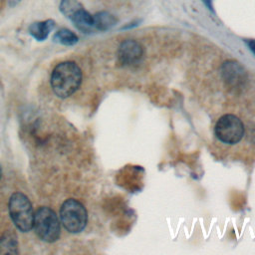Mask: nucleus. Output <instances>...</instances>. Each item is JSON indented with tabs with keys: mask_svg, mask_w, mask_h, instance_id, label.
Segmentation results:
<instances>
[{
	"mask_svg": "<svg viewBox=\"0 0 255 255\" xmlns=\"http://www.w3.org/2000/svg\"><path fill=\"white\" fill-rule=\"evenodd\" d=\"M82 71L71 61L59 63L51 75V86L54 93L60 98L72 96L81 86Z\"/></svg>",
	"mask_w": 255,
	"mask_h": 255,
	"instance_id": "obj_1",
	"label": "nucleus"
},
{
	"mask_svg": "<svg viewBox=\"0 0 255 255\" xmlns=\"http://www.w3.org/2000/svg\"><path fill=\"white\" fill-rule=\"evenodd\" d=\"M8 209L14 225L20 231L28 232L33 228V207L25 194L21 192L13 193L9 199Z\"/></svg>",
	"mask_w": 255,
	"mask_h": 255,
	"instance_id": "obj_2",
	"label": "nucleus"
},
{
	"mask_svg": "<svg viewBox=\"0 0 255 255\" xmlns=\"http://www.w3.org/2000/svg\"><path fill=\"white\" fill-rule=\"evenodd\" d=\"M33 228L38 237L45 242H55L61 233L60 219L55 211L43 206L34 213Z\"/></svg>",
	"mask_w": 255,
	"mask_h": 255,
	"instance_id": "obj_3",
	"label": "nucleus"
},
{
	"mask_svg": "<svg viewBox=\"0 0 255 255\" xmlns=\"http://www.w3.org/2000/svg\"><path fill=\"white\" fill-rule=\"evenodd\" d=\"M60 221L70 233L83 231L88 221L86 207L76 199L66 200L60 209Z\"/></svg>",
	"mask_w": 255,
	"mask_h": 255,
	"instance_id": "obj_4",
	"label": "nucleus"
},
{
	"mask_svg": "<svg viewBox=\"0 0 255 255\" xmlns=\"http://www.w3.org/2000/svg\"><path fill=\"white\" fill-rule=\"evenodd\" d=\"M214 132L216 137L223 143H238L244 135V125L242 121L231 114L223 115L216 122Z\"/></svg>",
	"mask_w": 255,
	"mask_h": 255,
	"instance_id": "obj_5",
	"label": "nucleus"
},
{
	"mask_svg": "<svg viewBox=\"0 0 255 255\" xmlns=\"http://www.w3.org/2000/svg\"><path fill=\"white\" fill-rule=\"evenodd\" d=\"M221 73L227 85L233 88L243 85L246 80V73L243 67L235 61L224 62L221 68Z\"/></svg>",
	"mask_w": 255,
	"mask_h": 255,
	"instance_id": "obj_6",
	"label": "nucleus"
},
{
	"mask_svg": "<svg viewBox=\"0 0 255 255\" xmlns=\"http://www.w3.org/2000/svg\"><path fill=\"white\" fill-rule=\"evenodd\" d=\"M119 59L124 65H130L137 62L142 56L140 44L134 40H126L119 47Z\"/></svg>",
	"mask_w": 255,
	"mask_h": 255,
	"instance_id": "obj_7",
	"label": "nucleus"
},
{
	"mask_svg": "<svg viewBox=\"0 0 255 255\" xmlns=\"http://www.w3.org/2000/svg\"><path fill=\"white\" fill-rule=\"evenodd\" d=\"M71 21L74 23V25L79 29L80 31L84 33H91L95 30L94 25V17L86 11L83 7L80 8L78 11H76L71 16Z\"/></svg>",
	"mask_w": 255,
	"mask_h": 255,
	"instance_id": "obj_8",
	"label": "nucleus"
},
{
	"mask_svg": "<svg viewBox=\"0 0 255 255\" xmlns=\"http://www.w3.org/2000/svg\"><path fill=\"white\" fill-rule=\"evenodd\" d=\"M55 22L52 19L34 22L29 26V33L38 41H44L54 29Z\"/></svg>",
	"mask_w": 255,
	"mask_h": 255,
	"instance_id": "obj_9",
	"label": "nucleus"
},
{
	"mask_svg": "<svg viewBox=\"0 0 255 255\" xmlns=\"http://www.w3.org/2000/svg\"><path fill=\"white\" fill-rule=\"evenodd\" d=\"M93 17L95 29L99 31H107L115 26V24L117 23V19L112 14L106 11L98 12Z\"/></svg>",
	"mask_w": 255,
	"mask_h": 255,
	"instance_id": "obj_10",
	"label": "nucleus"
},
{
	"mask_svg": "<svg viewBox=\"0 0 255 255\" xmlns=\"http://www.w3.org/2000/svg\"><path fill=\"white\" fill-rule=\"evenodd\" d=\"M53 40L56 43H59L61 45L73 46V45H75L78 42L79 39H78V36L74 32H72L69 29L63 28V29L58 30L55 33V35L53 37Z\"/></svg>",
	"mask_w": 255,
	"mask_h": 255,
	"instance_id": "obj_11",
	"label": "nucleus"
},
{
	"mask_svg": "<svg viewBox=\"0 0 255 255\" xmlns=\"http://www.w3.org/2000/svg\"><path fill=\"white\" fill-rule=\"evenodd\" d=\"M17 240L12 234H6L0 239V254H16Z\"/></svg>",
	"mask_w": 255,
	"mask_h": 255,
	"instance_id": "obj_12",
	"label": "nucleus"
},
{
	"mask_svg": "<svg viewBox=\"0 0 255 255\" xmlns=\"http://www.w3.org/2000/svg\"><path fill=\"white\" fill-rule=\"evenodd\" d=\"M59 8L63 15H65L68 18H71V16L76 11L82 8V5L78 0H60Z\"/></svg>",
	"mask_w": 255,
	"mask_h": 255,
	"instance_id": "obj_13",
	"label": "nucleus"
},
{
	"mask_svg": "<svg viewBox=\"0 0 255 255\" xmlns=\"http://www.w3.org/2000/svg\"><path fill=\"white\" fill-rule=\"evenodd\" d=\"M246 44L248 45L249 49L255 54V40L254 39H250V40H246Z\"/></svg>",
	"mask_w": 255,
	"mask_h": 255,
	"instance_id": "obj_14",
	"label": "nucleus"
},
{
	"mask_svg": "<svg viewBox=\"0 0 255 255\" xmlns=\"http://www.w3.org/2000/svg\"><path fill=\"white\" fill-rule=\"evenodd\" d=\"M203 3H204V5L211 11V12H213L214 13V9H213V4H212V1L213 0H201Z\"/></svg>",
	"mask_w": 255,
	"mask_h": 255,
	"instance_id": "obj_15",
	"label": "nucleus"
},
{
	"mask_svg": "<svg viewBox=\"0 0 255 255\" xmlns=\"http://www.w3.org/2000/svg\"><path fill=\"white\" fill-rule=\"evenodd\" d=\"M0 178H1V167H0Z\"/></svg>",
	"mask_w": 255,
	"mask_h": 255,
	"instance_id": "obj_16",
	"label": "nucleus"
}]
</instances>
